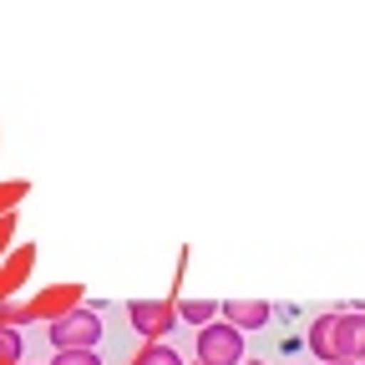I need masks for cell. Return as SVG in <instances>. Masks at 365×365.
Listing matches in <instances>:
<instances>
[{"instance_id": "e0dca14e", "label": "cell", "mask_w": 365, "mask_h": 365, "mask_svg": "<svg viewBox=\"0 0 365 365\" xmlns=\"http://www.w3.org/2000/svg\"><path fill=\"white\" fill-rule=\"evenodd\" d=\"M193 365H198V360H193Z\"/></svg>"}, {"instance_id": "ba28073f", "label": "cell", "mask_w": 365, "mask_h": 365, "mask_svg": "<svg viewBox=\"0 0 365 365\" xmlns=\"http://www.w3.org/2000/svg\"><path fill=\"white\" fill-rule=\"evenodd\" d=\"M309 350H314L319 360H325V365L335 360V309H330V314H314V319H309Z\"/></svg>"}, {"instance_id": "6da1fadb", "label": "cell", "mask_w": 365, "mask_h": 365, "mask_svg": "<svg viewBox=\"0 0 365 365\" xmlns=\"http://www.w3.org/2000/svg\"><path fill=\"white\" fill-rule=\"evenodd\" d=\"M198 365H244V330H234L228 319L198 330Z\"/></svg>"}, {"instance_id": "8992f818", "label": "cell", "mask_w": 365, "mask_h": 365, "mask_svg": "<svg viewBox=\"0 0 365 365\" xmlns=\"http://www.w3.org/2000/svg\"><path fill=\"white\" fill-rule=\"evenodd\" d=\"M223 319L234 330H264L269 319H274V309L264 299H234V304H223Z\"/></svg>"}, {"instance_id": "2e32d148", "label": "cell", "mask_w": 365, "mask_h": 365, "mask_svg": "<svg viewBox=\"0 0 365 365\" xmlns=\"http://www.w3.org/2000/svg\"><path fill=\"white\" fill-rule=\"evenodd\" d=\"M26 365H31V360H26Z\"/></svg>"}, {"instance_id": "5b68a950", "label": "cell", "mask_w": 365, "mask_h": 365, "mask_svg": "<svg viewBox=\"0 0 365 365\" xmlns=\"http://www.w3.org/2000/svg\"><path fill=\"white\" fill-rule=\"evenodd\" d=\"M76 299H81V284H56V289H41V294L31 299V314H36V319H46V325H56V319H66V314L76 309Z\"/></svg>"}, {"instance_id": "52a82bcc", "label": "cell", "mask_w": 365, "mask_h": 365, "mask_svg": "<svg viewBox=\"0 0 365 365\" xmlns=\"http://www.w3.org/2000/svg\"><path fill=\"white\" fill-rule=\"evenodd\" d=\"M31 259H36V249H31V244H26V249H16V254L6 259V269H0V299H6V294H16V289L26 284Z\"/></svg>"}, {"instance_id": "277c9868", "label": "cell", "mask_w": 365, "mask_h": 365, "mask_svg": "<svg viewBox=\"0 0 365 365\" xmlns=\"http://www.w3.org/2000/svg\"><path fill=\"white\" fill-rule=\"evenodd\" d=\"M335 360L365 365V309H335Z\"/></svg>"}, {"instance_id": "5bb4252c", "label": "cell", "mask_w": 365, "mask_h": 365, "mask_svg": "<svg viewBox=\"0 0 365 365\" xmlns=\"http://www.w3.org/2000/svg\"><path fill=\"white\" fill-rule=\"evenodd\" d=\"M330 365H355V360H330Z\"/></svg>"}, {"instance_id": "8fae6325", "label": "cell", "mask_w": 365, "mask_h": 365, "mask_svg": "<svg viewBox=\"0 0 365 365\" xmlns=\"http://www.w3.org/2000/svg\"><path fill=\"white\" fill-rule=\"evenodd\" d=\"M0 365H26V360H21V335H16V330H0Z\"/></svg>"}, {"instance_id": "7c38bea8", "label": "cell", "mask_w": 365, "mask_h": 365, "mask_svg": "<svg viewBox=\"0 0 365 365\" xmlns=\"http://www.w3.org/2000/svg\"><path fill=\"white\" fill-rule=\"evenodd\" d=\"M51 365H102V355L97 350H56Z\"/></svg>"}, {"instance_id": "9c48e42d", "label": "cell", "mask_w": 365, "mask_h": 365, "mask_svg": "<svg viewBox=\"0 0 365 365\" xmlns=\"http://www.w3.org/2000/svg\"><path fill=\"white\" fill-rule=\"evenodd\" d=\"M178 319H188V325L208 330L213 319H223V304H213V299H188V304H178Z\"/></svg>"}, {"instance_id": "9a60e30c", "label": "cell", "mask_w": 365, "mask_h": 365, "mask_svg": "<svg viewBox=\"0 0 365 365\" xmlns=\"http://www.w3.org/2000/svg\"><path fill=\"white\" fill-rule=\"evenodd\" d=\"M244 365H264V360H244Z\"/></svg>"}, {"instance_id": "4fadbf2b", "label": "cell", "mask_w": 365, "mask_h": 365, "mask_svg": "<svg viewBox=\"0 0 365 365\" xmlns=\"http://www.w3.org/2000/svg\"><path fill=\"white\" fill-rule=\"evenodd\" d=\"M26 198V182H0V218H11L6 208H16Z\"/></svg>"}, {"instance_id": "7a4b0ae2", "label": "cell", "mask_w": 365, "mask_h": 365, "mask_svg": "<svg viewBox=\"0 0 365 365\" xmlns=\"http://www.w3.org/2000/svg\"><path fill=\"white\" fill-rule=\"evenodd\" d=\"M97 340H102V314L91 309V304H76L66 319L51 325V345L56 350H91Z\"/></svg>"}, {"instance_id": "3957f363", "label": "cell", "mask_w": 365, "mask_h": 365, "mask_svg": "<svg viewBox=\"0 0 365 365\" xmlns=\"http://www.w3.org/2000/svg\"><path fill=\"white\" fill-rule=\"evenodd\" d=\"M127 319H132V330L148 345H163L173 335V325H178V304H168V299H132Z\"/></svg>"}, {"instance_id": "30bf717a", "label": "cell", "mask_w": 365, "mask_h": 365, "mask_svg": "<svg viewBox=\"0 0 365 365\" xmlns=\"http://www.w3.org/2000/svg\"><path fill=\"white\" fill-rule=\"evenodd\" d=\"M132 365H182V355H178L173 345H143Z\"/></svg>"}]
</instances>
